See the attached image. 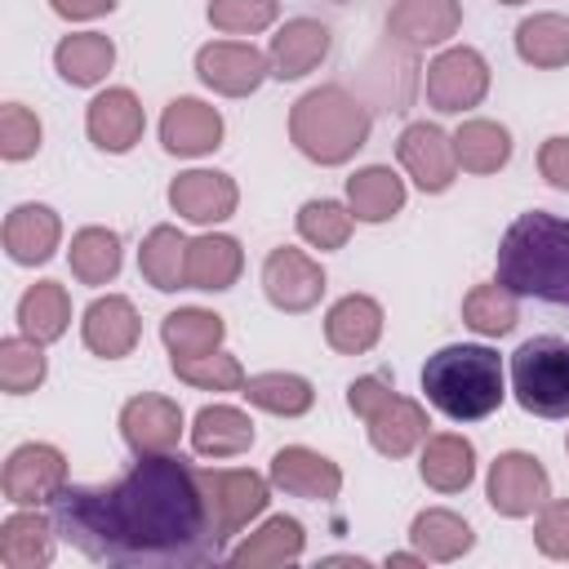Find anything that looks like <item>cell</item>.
<instances>
[{"instance_id":"cell-30","label":"cell","mask_w":569,"mask_h":569,"mask_svg":"<svg viewBox=\"0 0 569 569\" xmlns=\"http://www.w3.org/2000/svg\"><path fill=\"white\" fill-rule=\"evenodd\" d=\"M138 271L160 293L187 289V236L178 227H151L138 249Z\"/></svg>"},{"instance_id":"cell-36","label":"cell","mask_w":569,"mask_h":569,"mask_svg":"<svg viewBox=\"0 0 569 569\" xmlns=\"http://www.w3.org/2000/svg\"><path fill=\"white\" fill-rule=\"evenodd\" d=\"M240 396L276 418H302L316 405V391L302 373H253V378H244Z\"/></svg>"},{"instance_id":"cell-44","label":"cell","mask_w":569,"mask_h":569,"mask_svg":"<svg viewBox=\"0 0 569 569\" xmlns=\"http://www.w3.org/2000/svg\"><path fill=\"white\" fill-rule=\"evenodd\" d=\"M40 151V120L22 102H4L0 111V156L4 160H27Z\"/></svg>"},{"instance_id":"cell-24","label":"cell","mask_w":569,"mask_h":569,"mask_svg":"<svg viewBox=\"0 0 569 569\" xmlns=\"http://www.w3.org/2000/svg\"><path fill=\"white\" fill-rule=\"evenodd\" d=\"M418 471H422V480H427L436 493H462V489L476 480V449H471V440L458 436V431L427 436L422 458H418Z\"/></svg>"},{"instance_id":"cell-18","label":"cell","mask_w":569,"mask_h":569,"mask_svg":"<svg viewBox=\"0 0 569 569\" xmlns=\"http://www.w3.org/2000/svg\"><path fill=\"white\" fill-rule=\"evenodd\" d=\"M169 204L173 213H182L187 222H222L236 213L240 191L227 173L218 169H187L169 182Z\"/></svg>"},{"instance_id":"cell-27","label":"cell","mask_w":569,"mask_h":569,"mask_svg":"<svg viewBox=\"0 0 569 569\" xmlns=\"http://www.w3.org/2000/svg\"><path fill=\"white\" fill-rule=\"evenodd\" d=\"M244 253L231 236H196L187 240V289H231L240 280Z\"/></svg>"},{"instance_id":"cell-35","label":"cell","mask_w":569,"mask_h":569,"mask_svg":"<svg viewBox=\"0 0 569 569\" xmlns=\"http://www.w3.org/2000/svg\"><path fill=\"white\" fill-rule=\"evenodd\" d=\"M453 156L467 173H498L511 160V133L498 120H462L453 129Z\"/></svg>"},{"instance_id":"cell-13","label":"cell","mask_w":569,"mask_h":569,"mask_svg":"<svg viewBox=\"0 0 569 569\" xmlns=\"http://www.w3.org/2000/svg\"><path fill=\"white\" fill-rule=\"evenodd\" d=\"M196 76L213 89V93H227V98H244L253 93L267 76H271V62L262 49L253 44H240V40H213L196 53Z\"/></svg>"},{"instance_id":"cell-43","label":"cell","mask_w":569,"mask_h":569,"mask_svg":"<svg viewBox=\"0 0 569 569\" xmlns=\"http://www.w3.org/2000/svg\"><path fill=\"white\" fill-rule=\"evenodd\" d=\"M276 13H280L276 0H213L209 4V22L231 36H258L276 22Z\"/></svg>"},{"instance_id":"cell-26","label":"cell","mask_w":569,"mask_h":569,"mask_svg":"<svg viewBox=\"0 0 569 569\" xmlns=\"http://www.w3.org/2000/svg\"><path fill=\"white\" fill-rule=\"evenodd\" d=\"M53 516L40 511H18L0 525V560L9 569H44L53 560Z\"/></svg>"},{"instance_id":"cell-2","label":"cell","mask_w":569,"mask_h":569,"mask_svg":"<svg viewBox=\"0 0 569 569\" xmlns=\"http://www.w3.org/2000/svg\"><path fill=\"white\" fill-rule=\"evenodd\" d=\"M498 280L516 298L569 307V218L547 209L520 213L498 244Z\"/></svg>"},{"instance_id":"cell-1","label":"cell","mask_w":569,"mask_h":569,"mask_svg":"<svg viewBox=\"0 0 569 569\" xmlns=\"http://www.w3.org/2000/svg\"><path fill=\"white\" fill-rule=\"evenodd\" d=\"M49 507L58 533L98 565H209L222 556L200 467L178 453H142L111 485H67Z\"/></svg>"},{"instance_id":"cell-33","label":"cell","mask_w":569,"mask_h":569,"mask_svg":"<svg viewBox=\"0 0 569 569\" xmlns=\"http://www.w3.org/2000/svg\"><path fill=\"white\" fill-rule=\"evenodd\" d=\"M222 333H227L222 316L218 311H204V307H178V311H169L160 320V338H164V347H169L173 360L218 351L222 347Z\"/></svg>"},{"instance_id":"cell-16","label":"cell","mask_w":569,"mask_h":569,"mask_svg":"<svg viewBox=\"0 0 569 569\" xmlns=\"http://www.w3.org/2000/svg\"><path fill=\"white\" fill-rule=\"evenodd\" d=\"M138 333H142V325H138V311H133V302L124 293H107V298H93L84 307L80 338H84V347L93 356L120 360V356H129L138 347Z\"/></svg>"},{"instance_id":"cell-19","label":"cell","mask_w":569,"mask_h":569,"mask_svg":"<svg viewBox=\"0 0 569 569\" xmlns=\"http://www.w3.org/2000/svg\"><path fill=\"white\" fill-rule=\"evenodd\" d=\"M462 27V4L458 0H400L387 13V40L405 49L422 44H445Z\"/></svg>"},{"instance_id":"cell-47","label":"cell","mask_w":569,"mask_h":569,"mask_svg":"<svg viewBox=\"0 0 569 569\" xmlns=\"http://www.w3.org/2000/svg\"><path fill=\"white\" fill-rule=\"evenodd\" d=\"M49 9H53L58 18L80 22V18H102V13H111L116 0H49Z\"/></svg>"},{"instance_id":"cell-12","label":"cell","mask_w":569,"mask_h":569,"mask_svg":"<svg viewBox=\"0 0 569 569\" xmlns=\"http://www.w3.org/2000/svg\"><path fill=\"white\" fill-rule=\"evenodd\" d=\"M204 480V493H209V511H213V525H218V538L227 542L231 533H240L253 516H262L271 489L258 471H200Z\"/></svg>"},{"instance_id":"cell-46","label":"cell","mask_w":569,"mask_h":569,"mask_svg":"<svg viewBox=\"0 0 569 569\" xmlns=\"http://www.w3.org/2000/svg\"><path fill=\"white\" fill-rule=\"evenodd\" d=\"M538 169H542V178L551 182V187H560V191H569V138H547L542 147H538Z\"/></svg>"},{"instance_id":"cell-40","label":"cell","mask_w":569,"mask_h":569,"mask_svg":"<svg viewBox=\"0 0 569 569\" xmlns=\"http://www.w3.org/2000/svg\"><path fill=\"white\" fill-rule=\"evenodd\" d=\"M351 222H356V213L347 209V204H338V200H329V196H320V200H307L302 209H298V236L311 244V249H342L347 244V236H351Z\"/></svg>"},{"instance_id":"cell-48","label":"cell","mask_w":569,"mask_h":569,"mask_svg":"<svg viewBox=\"0 0 569 569\" xmlns=\"http://www.w3.org/2000/svg\"><path fill=\"white\" fill-rule=\"evenodd\" d=\"M387 565H427V556L422 551H391Z\"/></svg>"},{"instance_id":"cell-50","label":"cell","mask_w":569,"mask_h":569,"mask_svg":"<svg viewBox=\"0 0 569 569\" xmlns=\"http://www.w3.org/2000/svg\"><path fill=\"white\" fill-rule=\"evenodd\" d=\"M498 4H525V0H498Z\"/></svg>"},{"instance_id":"cell-23","label":"cell","mask_w":569,"mask_h":569,"mask_svg":"<svg viewBox=\"0 0 569 569\" xmlns=\"http://www.w3.org/2000/svg\"><path fill=\"white\" fill-rule=\"evenodd\" d=\"M325 338L342 356H365L382 338V307L369 293H347L325 316Z\"/></svg>"},{"instance_id":"cell-9","label":"cell","mask_w":569,"mask_h":569,"mask_svg":"<svg viewBox=\"0 0 569 569\" xmlns=\"http://www.w3.org/2000/svg\"><path fill=\"white\" fill-rule=\"evenodd\" d=\"M0 489L9 502L18 507H40V502H53L62 489H67V458L53 449V445H18L0 471Z\"/></svg>"},{"instance_id":"cell-34","label":"cell","mask_w":569,"mask_h":569,"mask_svg":"<svg viewBox=\"0 0 569 569\" xmlns=\"http://www.w3.org/2000/svg\"><path fill=\"white\" fill-rule=\"evenodd\" d=\"M409 538H413V547H418L427 560H440V565L467 556L471 542H476L471 525H467L458 511H445V507H427V511H418L413 525H409Z\"/></svg>"},{"instance_id":"cell-3","label":"cell","mask_w":569,"mask_h":569,"mask_svg":"<svg viewBox=\"0 0 569 569\" xmlns=\"http://www.w3.org/2000/svg\"><path fill=\"white\" fill-rule=\"evenodd\" d=\"M422 391H427V405H436L445 418H453V422H480L507 396V387H502V360L485 342L440 347L422 365Z\"/></svg>"},{"instance_id":"cell-15","label":"cell","mask_w":569,"mask_h":569,"mask_svg":"<svg viewBox=\"0 0 569 569\" xmlns=\"http://www.w3.org/2000/svg\"><path fill=\"white\" fill-rule=\"evenodd\" d=\"M120 436L124 445L142 453H173L182 436V409L169 396H133L120 409Z\"/></svg>"},{"instance_id":"cell-7","label":"cell","mask_w":569,"mask_h":569,"mask_svg":"<svg viewBox=\"0 0 569 569\" xmlns=\"http://www.w3.org/2000/svg\"><path fill=\"white\" fill-rule=\"evenodd\" d=\"M422 84H427V102L436 111L458 116V111H471V107L485 102V93H489V62L471 44H453V49L431 58Z\"/></svg>"},{"instance_id":"cell-42","label":"cell","mask_w":569,"mask_h":569,"mask_svg":"<svg viewBox=\"0 0 569 569\" xmlns=\"http://www.w3.org/2000/svg\"><path fill=\"white\" fill-rule=\"evenodd\" d=\"M173 373L200 391H240L244 387V369L236 356L227 351H209V356H182L173 360Z\"/></svg>"},{"instance_id":"cell-10","label":"cell","mask_w":569,"mask_h":569,"mask_svg":"<svg viewBox=\"0 0 569 569\" xmlns=\"http://www.w3.org/2000/svg\"><path fill=\"white\" fill-rule=\"evenodd\" d=\"M396 156L405 164V173L422 187V191H449L453 178H458V156H453V133H445L440 124H427V120H413L400 142H396Z\"/></svg>"},{"instance_id":"cell-37","label":"cell","mask_w":569,"mask_h":569,"mask_svg":"<svg viewBox=\"0 0 569 569\" xmlns=\"http://www.w3.org/2000/svg\"><path fill=\"white\" fill-rule=\"evenodd\" d=\"M67 262H71V276L80 284H107L120 271V236L107 227H84L71 236Z\"/></svg>"},{"instance_id":"cell-4","label":"cell","mask_w":569,"mask_h":569,"mask_svg":"<svg viewBox=\"0 0 569 569\" xmlns=\"http://www.w3.org/2000/svg\"><path fill=\"white\" fill-rule=\"evenodd\" d=\"M369 107L342 84H320L289 111V138L316 164H347L369 142Z\"/></svg>"},{"instance_id":"cell-6","label":"cell","mask_w":569,"mask_h":569,"mask_svg":"<svg viewBox=\"0 0 569 569\" xmlns=\"http://www.w3.org/2000/svg\"><path fill=\"white\" fill-rule=\"evenodd\" d=\"M516 405L533 418H569V338L538 333L511 351Z\"/></svg>"},{"instance_id":"cell-51","label":"cell","mask_w":569,"mask_h":569,"mask_svg":"<svg viewBox=\"0 0 569 569\" xmlns=\"http://www.w3.org/2000/svg\"><path fill=\"white\" fill-rule=\"evenodd\" d=\"M333 4H347V0H333Z\"/></svg>"},{"instance_id":"cell-14","label":"cell","mask_w":569,"mask_h":569,"mask_svg":"<svg viewBox=\"0 0 569 569\" xmlns=\"http://www.w3.org/2000/svg\"><path fill=\"white\" fill-rule=\"evenodd\" d=\"M271 485L307 498V502H333L342 493V471L333 458L307 449V445H284L271 453Z\"/></svg>"},{"instance_id":"cell-52","label":"cell","mask_w":569,"mask_h":569,"mask_svg":"<svg viewBox=\"0 0 569 569\" xmlns=\"http://www.w3.org/2000/svg\"><path fill=\"white\" fill-rule=\"evenodd\" d=\"M565 449H569V440H565Z\"/></svg>"},{"instance_id":"cell-45","label":"cell","mask_w":569,"mask_h":569,"mask_svg":"<svg viewBox=\"0 0 569 569\" xmlns=\"http://www.w3.org/2000/svg\"><path fill=\"white\" fill-rule=\"evenodd\" d=\"M533 542H538L542 556H551V560H569V498H560V502H542V507H538Z\"/></svg>"},{"instance_id":"cell-31","label":"cell","mask_w":569,"mask_h":569,"mask_svg":"<svg viewBox=\"0 0 569 569\" xmlns=\"http://www.w3.org/2000/svg\"><path fill=\"white\" fill-rule=\"evenodd\" d=\"M302 542H307V533H302V525L293 520V516H271L258 533H249L227 560L231 565H240V569H258V565H293L298 556H302Z\"/></svg>"},{"instance_id":"cell-20","label":"cell","mask_w":569,"mask_h":569,"mask_svg":"<svg viewBox=\"0 0 569 569\" xmlns=\"http://www.w3.org/2000/svg\"><path fill=\"white\" fill-rule=\"evenodd\" d=\"M160 142L169 156H209L222 142V116L200 98H173L160 116Z\"/></svg>"},{"instance_id":"cell-38","label":"cell","mask_w":569,"mask_h":569,"mask_svg":"<svg viewBox=\"0 0 569 569\" xmlns=\"http://www.w3.org/2000/svg\"><path fill=\"white\" fill-rule=\"evenodd\" d=\"M516 53L529 67H565L569 62V18L565 13H533L516 27Z\"/></svg>"},{"instance_id":"cell-22","label":"cell","mask_w":569,"mask_h":569,"mask_svg":"<svg viewBox=\"0 0 569 569\" xmlns=\"http://www.w3.org/2000/svg\"><path fill=\"white\" fill-rule=\"evenodd\" d=\"M62 240V222L49 204H18L9 209L4 218V253L22 267H36V262H49L53 249Z\"/></svg>"},{"instance_id":"cell-17","label":"cell","mask_w":569,"mask_h":569,"mask_svg":"<svg viewBox=\"0 0 569 569\" xmlns=\"http://www.w3.org/2000/svg\"><path fill=\"white\" fill-rule=\"evenodd\" d=\"M84 129H89L93 147L124 156L142 138L147 116H142V102L133 98V89H102L84 111Z\"/></svg>"},{"instance_id":"cell-32","label":"cell","mask_w":569,"mask_h":569,"mask_svg":"<svg viewBox=\"0 0 569 569\" xmlns=\"http://www.w3.org/2000/svg\"><path fill=\"white\" fill-rule=\"evenodd\" d=\"M71 325V298L58 280H36L18 302V329L36 342H58Z\"/></svg>"},{"instance_id":"cell-25","label":"cell","mask_w":569,"mask_h":569,"mask_svg":"<svg viewBox=\"0 0 569 569\" xmlns=\"http://www.w3.org/2000/svg\"><path fill=\"white\" fill-rule=\"evenodd\" d=\"M253 445V418L236 405H204L191 422V449L200 458H236Z\"/></svg>"},{"instance_id":"cell-8","label":"cell","mask_w":569,"mask_h":569,"mask_svg":"<svg viewBox=\"0 0 569 569\" xmlns=\"http://www.w3.org/2000/svg\"><path fill=\"white\" fill-rule=\"evenodd\" d=\"M485 493H489V507L498 516L520 520V516H533L551 498V476H547V467L533 453L511 449V453H498L493 458L489 480H485Z\"/></svg>"},{"instance_id":"cell-41","label":"cell","mask_w":569,"mask_h":569,"mask_svg":"<svg viewBox=\"0 0 569 569\" xmlns=\"http://www.w3.org/2000/svg\"><path fill=\"white\" fill-rule=\"evenodd\" d=\"M44 342L27 338V333H13L0 342V387L9 396H27L44 382Z\"/></svg>"},{"instance_id":"cell-11","label":"cell","mask_w":569,"mask_h":569,"mask_svg":"<svg viewBox=\"0 0 569 569\" xmlns=\"http://www.w3.org/2000/svg\"><path fill=\"white\" fill-rule=\"evenodd\" d=\"M262 293L280 311H311L320 302V293H325V271L302 249L280 244L262 262Z\"/></svg>"},{"instance_id":"cell-49","label":"cell","mask_w":569,"mask_h":569,"mask_svg":"<svg viewBox=\"0 0 569 569\" xmlns=\"http://www.w3.org/2000/svg\"><path fill=\"white\" fill-rule=\"evenodd\" d=\"M325 565H365V560H360V556H329Z\"/></svg>"},{"instance_id":"cell-39","label":"cell","mask_w":569,"mask_h":569,"mask_svg":"<svg viewBox=\"0 0 569 569\" xmlns=\"http://www.w3.org/2000/svg\"><path fill=\"white\" fill-rule=\"evenodd\" d=\"M462 320H467V329H476L480 338H502V333H511L516 320H520L516 293H511L502 280L476 284V289L462 298Z\"/></svg>"},{"instance_id":"cell-29","label":"cell","mask_w":569,"mask_h":569,"mask_svg":"<svg viewBox=\"0 0 569 569\" xmlns=\"http://www.w3.org/2000/svg\"><path fill=\"white\" fill-rule=\"evenodd\" d=\"M116 62V44L111 36L102 31H76V36H62L58 49H53V67L67 84L84 89V84H98Z\"/></svg>"},{"instance_id":"cell-21","label":"cell","mask_w":569,"mask_h":569,"mask_svg":"<svg viewBox=\"0 0 569 569\" xmlns=\"http://www.w3.org/2000/svg\"><path fill=\"white\" fill-rule=\"evenodd\" d=\"M325 53H329V27L316 18H289L271 36L267 62H271L276 80H302L307 71H316L325 62Z\"/></svg>"},{"instance_id":"cell-28","label":"cell","mask_w":569,"mask_h":569,"mask_svg":"<svg viewBox=\"0 0 569 569\" xmlns=\"http://www.w3.org/2000/svg\"><path fill=\"white\" fill-rule=\"evenodd\" d=\"M347 209L360 218V222H387L405 209V182L396 169L387 164H369V169H356L347 178Z\"/></svg>"},{"instance_id":"cell-5","label":"cell","mask_w":569,"mask_h":569,"mask_svg":"<svg viewBox=\"0 0 569 569\" xmlns=\"http://www.w3.org/2000/svg\"><path fill=\"white\" fill-rule=\"evenodd\" d=\"M347 409L356 418H365L369 427V445L382 453V458H405L413 453L422 440H427V409L409 396H400L382 373H369V378H356L347 387Z\"/></svg>"}]
</instances>
